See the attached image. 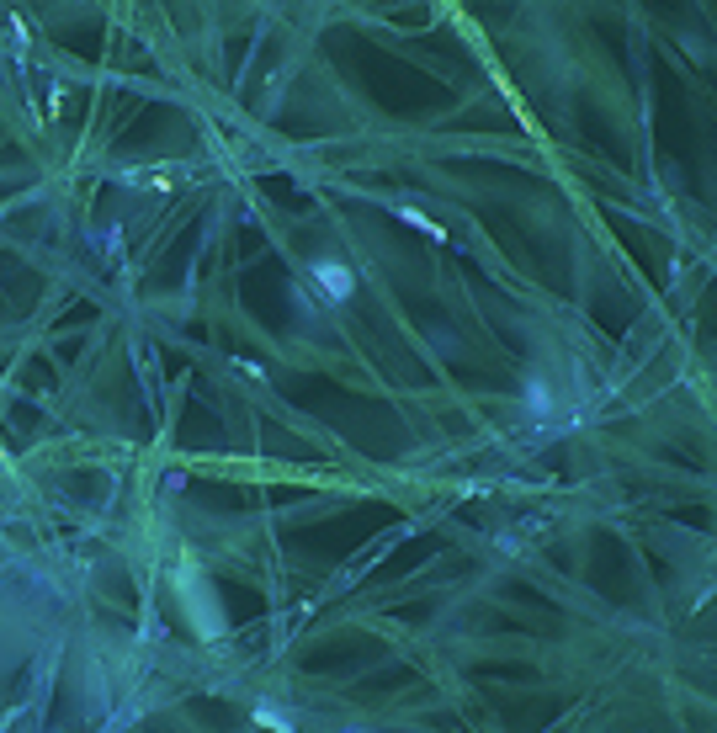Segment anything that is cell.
<instances>
[{
    "instance_id": "cell-1",
    "label": "cell",
    "mask_w": 717,
    "mask_h": 733,
    "mask_svg": "<svg viewBox=\"0 0 717 733\" xmlns=\"http://www.w3.org/2000/svg\"><path fill=\"white\" fill-rule=\"evenodd\" d=\"M314 287H319L330 303H341V298H351L357 277H351V266H341V261H319V266H314Z\"/></svg>"
}]
</instances>
